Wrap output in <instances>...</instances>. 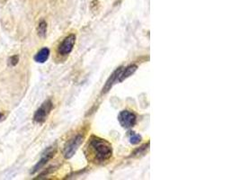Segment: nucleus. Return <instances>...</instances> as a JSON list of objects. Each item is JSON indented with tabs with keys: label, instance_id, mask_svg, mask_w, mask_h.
<instances>
[{
	"label": "nucleus",
	"instance_id": "obj_7",
	"mask_svg": "<svg viewBox=\"0 0 240 180\" xmlns=\"http://www.w3.org/2000/svg\"><path fill=\"white\" fill-rule=\"evenodd\" d=\"M123 67H121V68H117L113 73L111 75V77L108 79V80L106 81V83H105V85H104V87H103V91H102V93L103 94H104V93H107L111 88H112V87L115 84V83H117L118 82V79H119V76H120V74H121V72L123 71Z\"/></svg>",
	"mask_w": 240,
	"mask_h": 180
},
{
	"label": "nucleus",
	"instance_id": "obj_2",
	"mask_svg": "<svg viewBox=\"0 0 240 180\" xmlns=\"http://www.w3.org/2000/svg\"><path fill=\"white\" fill-rule=\"evenodd\" d=\"M53 108V103L51 99H47L45 100L42 105L40 106L38 109L36 110V112L34 113L33 115V121L37 123H44L49 115L51 114V110Z\"/></svg>",
	"mask_w": 240,
	"mask_h": 180
},
{
	"label": "nucleus",
	"instance_id": "obj_1",
	"mask_svg": "<svg viewBox=\"0 0 240 180\" xmlns=\"http://www.w3.org/2000/svg\"><path fill=\"white\" fill-rule=\"evenodd\" d=\"M88 155L95 163H103L107 161L112 155V145L103 139L92 136L87 144Z\"/></svg>",
	"mask_w": 240,
	"mask_h": 180
},
{
	"label": "nucleus",
	"instance_id": "obj_8",
	"mask_svg": "<svg viewBox=\"0 0 240 180\" xmlns=\"http://www.w3.org/2000/svg\"><path fill=\"white\" fill-rule=\"evenodd\" d=\"M137 68H138V66L135 64H131L128 67H126L125 68H123V71L121 72V74H120V76H119L118 82H123V80H125L129 77L132 76L136 72Z\"/></svg>",
	"mask_w": 240,
	"mask_h": 180
},
{
	"label": "nucleus",
	"instance_id": "obj_3",
	"mask_svg": "<svg viewBox=\"0 0 240 180\" xmlns=\"http://www.w3.org/2000/svg\"><path fill=\"white\" fill-rule=\"evenodd\" d=\"M83 140H84V137L82 135L77 134L66 143V145L64 146V150H63V155L65 159H70L75 155L79 146L82 144Z\"/></svg>",
	"mask_w": 240,
	"mask_h": 180
},
{
	"label": "nucleus",
	"instance_id": "obj_12",
	"mask_svg": "<svg viewBox=\"0 0 240 180\" xmlns=\"http://www.w3.org/2000/svg\"><path fill=\"white\" fill-rule=\"evenodd\" d=\"M149 147V142H148V144H145V145H143L142 147H140L139 149L136 150L135 152L133 154H131L132 156H139V155H142L146 152V151L148 149Z\"/></svg>",
	"mask_w": 240,
	"mask_h": 180
},
{
	"label": "nucleus",
	"instance_id": "obj_11",
	"mask_svg": "<svg viewBox=\"0 0 240 180\" xmlns=\"http://www.w3.org/2000/svg\"><path fill=\"white\" fill-rule=\"evenodd\" d=\"M129 140H130V142L133 145H136V144H139L140 141H141V136L136 132H130V135H129Z\"/></svg>",
	"mask_w": 240,
	"mask_h": 180
},
{
	"label": "nucleus",
	"instance_id": "obj_5",
	"mask_svg": "<svg viewBox=\"0 0 240 180\" xmlns=\"http://www.w3.org/2000/svg\"><path fill=\"white\" fill-rule=\"evenodd\" d=\"M76 43V35L71 33L59 43L58 47V53L60 56H68L73 50Z\"/></svg>",
	"mask_w": 240,
	"mask_h": 180
},
{
	"label": "nucleus",
	"instance_id": "obj_14",
	"mask_svg": "<svg viewBox=\"0 0 240 180\" xmlns=\"http://www.w3.org/2000/svg\"><path fill=\"white\" fill-rule=\"evenodd\" d=\"M5 118H6V115L4 114H2V113H0V122L3 121Z\"/></svg>",
	"mask_w": 240,
	"mask_h": 180
},
{
	"label": "nucleus",
	"instance_id": "obj_9",
	"mask_svg": "<svg viewBox=\"0 0 240 180\" xmlns=\"http://www.w3.org/2000/svg\"><path fill=\"white\" fill-rule=\"evenodd\" d=\"M50 57V50L48 48H43L40 50L34 56V60L37 63H44Z\"/></svg>",
	"mask_w": 240,
	"mask_h": 180
},
{
	"label": "nucleus",
	"instance_id": "obj_13",
	"mask_svg": "<svg viewBox=\"0 0 240 180\" xmlns=\"http://www.w3.org/2000/svg\"><path fill=\"white\" fill-rule=\"evenodd\" d=\"M7 62H8V65H9L10 67H15V66H16V65L18 64V62H19V56H18V55H13V56L9 57Z\"/></svg>",
	"mask_w": 240,
	"mask_h": 180
},
{
	"label": "nucleus",
	"instance_id": "obj_6",
	"mask_svg": "<svg viewBox=\"0 0 240 180\" xmlns=\"http://www.w3.org/2000/svg\"><path fill=\"white\" fill-rule=\"evenodd\" d=\"M55 153H56V148H54V147H49L45 151H44V153L43 154V156H42V158H41V159H40L37 163H36V165L32 168V170H31V174L32 175V174H35L37 171H39V170H41L48 162H49V160L50 159H51L53 157H54V155H55Z\"/></svg>",
	"mask_w": 240,
	"mask_h": 180
},
{
	"label": "nucleus",
	"instance_id": "obj_10",
	"mask_svg": "<svg viewBox=\"0 0 240 180\" xmlns=\"http://www.w3.org/2000/svg\"><path fill=\"white\" fill-rule=\"evenodd\" d=\"M37 32L38 35L41 38H44L47 34V23L44 20H42L39 23L38 27H37Z\"/></svg>",
	"mask_w": 240,
	"mask_h": 180
},
{
	"label": "nucleus",
	"instance_id": "obj_4",
	"mask_svg": "<svg viewBox=\"0 0 240 180\" xmlns=\"http://www.w3.org/2000/svg\"><path fill=\"white\" fill-rule=\"evenodd\" d=\"M118 121L123 128L130 129L135 126L137 123V116L134 113L129 110H123L119 114Z\"/></svg>",
	"mask_w": 240,
	"mask_h": 180
}]
</instances>
